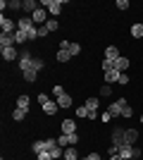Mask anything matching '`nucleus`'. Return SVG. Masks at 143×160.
<instances>
[{"mask_svg":"<svg viewBox=\"0 0 143 160\" xmlns=\"http://www.w3.org/2000/svg\"><path fill=\"white\" fill-rule=\"evenodd\" d=\"M29 103H31V98H29L26 93L17 98V108H21V110H26V112H29Z\"/></svg>","mask_w":143,"mask_h":160,"instance_id":"6ab92c4d","label":"nucleus"},{"mask_svg":"<svg viewBox=\"0 0 143 160\" xmlns=\"http://www.w3.org/2000/svg\"><path fill=\"white\" fill-rule=\"evenodd\" d=\"M62 160H64V158H62Z\"/></svg>","mask_w":143,"mask_h":160,"instance_id":"a18cd8bd","label":"nucleus"},{"mask_svg":"<svg viewBox=\"0 0 143 160\" xmlns=\"http://www.w3.org/2000/svg\"><path fill=\"white\" fill-rule=\"evenodd\" d=\"M138 122H141V124H143V115H141V117H138Z\"/></svg>","mask_w":143,"mask_h":160,"instance_id":"c03bdc74","label":"nucleus"},{"mask_svg":"<svg viewBox=\"0 0 143 160\" xmlns=\"http://www.w3.org/2000/svg\"><path fill=\"white\" fill-rule=\"evenodd\" d=\"M107 112L112 115V117H119V115H122V105H119V100L110 103V105H107Z\"/></svg>","mask_w":143,"mask_h":160,"instance_id":"dca6fc26","label":"nucleus"},{"mask_svg":"<svg viewBox=\"0 0 143 160\" xmlns=\"http://www.w3.org/2000/svg\"><path fill=\"white\" fill-rule=\"evenodd\" d=\"M31 151H34L36 155L43 153V151H45V143H43V141H34V143H31Z\"/></svg>","mask_w":143,"mask_h":160,"instance_id":"bb28decb","label":"nucleus"},{"mask_svg":"<svg viewBox=\"0 0 143 160\" xmlns=\"http://www.w3.org/2000/svg\"><path fill=\"white\" fill-rule=\"evenodd\" d=\"M117 7L119 10H129V0H117Z\"/></svg>","mask_w":143,"mask_h":160,"instance_id":"e433bc0d","label":"nucleus"},{"mask_svg":"<svg viewBox=\"0 0 143 160\" xmlns=\"http://www.w3.org/2000/svg\"><path fill=\"white\" fill-rule=\"evenodd\" d=\"M57 105H60L62 110H64V108H72V96H69V93L60 96V98H57Z\"/></svg>","mask_w":143,"mask_h":160,"instance_id":"a211bd4d","label":"nucleus"},{"mask_svg":"<svg viewBox=\"0 0 143 160\" xmlns=\"http://www.w3.org/2000/svg\"><path fill=\"white\" fill-rule=\"evenodd\" d=\"M110 93H112V88H110V86H102L100 88V96H110Z\"/></svg>","mask_w":143,"mask_h":160,"instance_id":"a19ab883","label":"nucleus"},{"mask_svg":"<svg viewBox=\"0 0 143 160\" xmlns=\"http://www.w3.org/2000/svg\"><path fill=\"white\" fill-rule=\"evenodd\" d=\"M88 112H91V110L86 105H79V108H76V117H79V120H88Z\"/></svg>","mask_w":143,"mask_h":160,"instance_id":"393cba45","label":"nucleus"},{"mask_svg":"<svg viewBox=\"0 0 143 160\" xmlns=\"http://www.w3.org/2000/svg\"><path fill=\"white\" fill-rule=\"evenodd\" d=\"M31 62H34V55L29 53V50H24V53L19 55V67H21V72H24V69H29V67H31Z\"/></svg>","mask_w":143,"mask_h":160,"instance_id":"6e6552de","label":"nucleus"},{"mask_svg":"<svg viewBox=\"0 0 143 160\" xmlns=\"http://www.w3.org/2000/svg\"><path fill=\"white\" fill-rule=\"evenodd\" d=\"M0 53H2V58H5V60H19V50H17V46L0 48Z\"/></svg>","mask_w":143,"mask_h":160,"instance_id":"423d86ee","label":"nucleus"},{"mask_svg":"<svg viewBox=\"0 0 143 160\" xmlns=\"http://www.w3.org/2000/svg\"><path fill=\"white\" fill-rule=\"evenodd\" d=\"M36 24H34V19H31V17H26V14H24V17H21L19 22H17V29H19V31H24L26 33L29 29H34Z\"/></svg>","mask_w":143,"mask_h":160,"instance_id":"0eeeda50","label":"nucleus"},{"mask_svg":"<svg viewBox=\"0 0 143 160\" xmlns=\"http://www.w3.org/2000/svg\"><path fill=\"white\" fill-rule=\"evenodd\" d=\"M100 120H102V122H110V120H112V115H110V112H107V110H105V112H102V115H100Z\"/></svg>","mask_w":143,"mask_h":160,"instance_id":"ea45409f","label":"nucleus"},{"mask_svg":"<svg viewBox=\"0 0 143 160\" xmlns=\"http://www.w3.org/2000/svg\"><path fill=\"white\" fill-rule=\"evenodd\" d=\"M129 67H131V62H129V58H124V55L119 58V60H115V69H117L119 74H124Z\"/></svg>","mask_w":143,"mask_h":160,"instance_id":"9b49d317","label":"nucleus"},{"mask_svg":"<svg viewBox=\"0 0 143 160\" xmlns=\"http://www.w3.org/2000/svg\"><path fill=\"white\" fill-rule=\"evenodd\" d=\"M136 141H138V132L136 129H124V143L136 146Z\"/></svg>","mask_w":143,"mask_h":160,"instance_id":"1a4fd4ad","label":"nucleus"},{"mask_svg":"<svg viewBox=\"0 0 143 160\" xmlns=\"http://www.w3.org/2000/svg\"><path fill=\"white\" fill-rule=\"evenodd\" d=\"M48 98H50V96H48V93H41V96H38V103H41V105H43V103H45Z\"/></svg>","mask_w":143,"mask_h":160,"instance_id":"79ce46f5","label":"nucleus"},{"mask_svg":"<svg viewBox=\"0 0 143 160\" xmlns=\"http://www.w3.org/2000/svg\"><path fill=\"white\" fill-rule=\"evenodd\" d=\"M131 115H134V108H131L129 103H126V105L122 108V117H131Z\"/></svg>","mask_w":143,"mask_h":160,"instance_id":"7c9ffc66","label":"nucleus"},{"mask_svg":"<svg viewBox=\"0 0 143 160\" xmlns=\"http://www.w3.org/2000/svg\"><path fill=\"white\" fill-rule=\"evenodd\" d=\"M45 27H48V31L53 33V31H57V27H60V24H57V19H48V22H45Z\"/></svg>","mask_w":143,"mask_h":160,"instance_id":"c756f323","label":"nucleus"},{"mask_svg":"<svg viewBox=\"0 0 143 160\" xmlns=\"http://www.w3.org/2000/svg\"><path fill=\"white\" fill-rule=\"evenodd\" d=\"M131 36L134 38H143V24H134L131 27Z\"/></svg>","mask_w":143,"mask_h":160,"instance_id":"a878e982","label":"nucleus"},{"mask_svg":"<svg viewBox=\"0 0 143 160\" xmlns=\"http://www.w3.org/2000/svg\"><path fill=\"white\" fill-rule=\"evenodd\" d=\"M107 160H124V158H119V155H110Z\"/></svg>","mask_w":143,"mask_h":160,"instance_id":"37998d69","label":"nucleus"},{"mask_svg":"<svg viewBox=\"0 0 143 160\" xmlns=\"http://www.w3.org/2000/svg\"><path fill=\"white\" fill-rule=\"evenodd\" d=\"M60 148H69V146H76L79 143V134H60V139H57Z\"/></svg>","mask_w":143,"mask_h":160,"instance_id":"f257e3e1","label":"nucleus"},{"mask_svg":"<svg viewBox=\"0 0 143 160\" xmlns=\"http://www.w3.org/2000/svg\"><path fill=\"white\" fill-rule=\"evenodd\" d=\"M36 160H53V155L48 153V151H43V153H38V155H36Z\"/></svg>","mask_w":143,"mask_h":160,"instance_id":"c9c22d12","label":"nucleus"},{"mask_svg":"<svg viewBox=\"0 0 143 160\" xmlns=\"http://www.w3.org/2000/svg\"><path fill=\"white\" fill-rule=\"evenodd\" d=\"M24 117H26V110H21V108H14L12 120H14V122H24Z\"/></svg>","mask_w":143,"mask_h":160,"instance_id":"4be33fe9","label":"nucleus"},{"mask_svg":"<svg viewBox=\"0 0 143 160\" xmlns=\"http://www.w3.org/2000/svg\"><path fill=\"white\" fill-rule=\"evenodd\" d=\"M83 160H102V158H100V153H95V151H93V153H88Z\"/></svg>","mask_w":143,"mask_h":160,"instance_id":"4c0bfd02","label":"nucleus"},{"mask_svg":"<svg viewBox=\"0 0 143 160\" xmlns=\"http://www.w3.org/2000/svg\"><path fill=\"white\" fill-rule=\"evenodd\" d=\"M62 134H76V122L74 120H62Z\"/></svg>","mask_w":143,"mask_h":160,"instance_id":"4468645a","label":"nucleus"},{"mask_svg":"<svg viewBox=\"0 0 143 160\" xmlns=\"http://www.w3.org/2000/svg\"><path fill=\"white\" fill-rule=\"evenodd\" d=\"M117 79H119V72H117V69H110V72H105V81H107V84H115Z\"/></svg>","mask_w":143,"mask_h":160,"instance_id":"b1692460","label":"nucleus"},{"mask_svg":"<svg viewBox=\"0 0 143 160\" xmlns=\"http://www.w3.org/2000/svg\"><path fill=\"white\" fill-rule=\"evenodd\" d=\"M0 46H2V48L17 46V43H14V33H0Z\"/></svg>","mask_w":143,"mask_h":160,"instance_id":"2eb2a0df","label":"nucleus"},{"mask_svg":"<svg viewBox=\"0 0 143 160\" xmlns=\"http://www.w3.org/2000/svg\"><path fill=\"white\" fill-rule=\"evenodd\" d=\"M38 7H41V2H36V0H24V2H21V10H24V14H26V17H31Z\"/></svg>","mask_w":143,"mask_h":160,"instance_id":"20e7f679","label":"nucleus"},{"mask_svg":"<svg viewBox=\"0 0 143 160\" xmlns=\"http://www.w3.org/2000/svg\"><path fill=\"white\" fill-rule=\"evenodd\" d=\"M119 58H122V55H119V48H117V46H107V48H105V60L115 62V60H119Z\"/></svg>","mask_w":143,"mask_h":160,"instance_id":"f8f14e48","label":"nucleus"},{"mask_svg":"<svg viewBox=\"0 0 143 160\" xmlns=\"http://www.w3.org/2000/svg\"><path fill=\"white\" fill-rule=\"evenodd\" d=\"M117 84H119V86H126V84H129V77H126V72H124V74H119Z\"/></svg>","mask_w":143,"mask_h":160,"instance_id":"473e14b6","label":"nucleus"},{"mask_svg":"<svg viewBox=\"0 0 143 160\" xmlns=\"http://www.w3.org/2000/svg\"><path fill=\"white\" fill-rule=\"evenodd\" d=\"M53 96H55V100L60 98V96H64V91H62V86H53Z\"/></svg>","mask_w":143,"mask_h":160,"instance_id":"f704fd0d","label":"nucleus"},{"mask_svg":"<svg viewBox=\"0 0 143 160\" xmlns=\"http://www.w3.org/2000/svg\"><path fill=\"white\" fill-rule=\"evenodd\" d=\"M124 143V129L115 127L112 129V146H122Z\"/></svg>","mask_w":143,"mask_h":160,"instance_id":"ddd939ff","label":"nucleus"},{"mask_svg":"<svg viewBox=\"0 0 143 160\" xmlns=\"http://www.w3.org/2000/svg\"><path fill=\"white\" fill-rule=\"evenodd\" d=\"M29 41V36L24 31H19V29H17V31H14V43H17V46H21V43H26Z\"/></svg>","mask_w":143,"mask_h":160,"instance_id":"412c9836","label":"nucleus"},{"mask_svg":"<svg viewBox=\"0 0 143 160\" xmlns=\"http://www.w3.org/2000/svg\"><path fill=\"white\" fill-rule=\"evenodd\" d=\"M69 53H72V58L79 55V53H81V46H79V43H72V46H69Z\"/></svg>","mask_w":143,"mask_h":160,"instance_id":"2f4dec72","label":"nucleus"},{"mask_svg":"<svg viewBox=\"0 0 143 160\" xmlns=\"http://www.w3.org/2000/svg\"><path fill=\"white\" fill-rule=\"evenodd\" d=\"M10 10H21V0H12V2H10Z\"/></svg>","mask_w":143,"mask_h":160,"instance_id":"58836bf2","label":"nucleus"},{"mask_svg":"<svg viewBox=\"0 0 143 160\" xmlns=\"http://www.w3.org/2000/svg\"><path fill=\"white\" fill-rule=\"evenodd\" d=\"M83 105L88 108L91 112H95V110H98V105H100V100L95 98V96H91V98H86V103H83Z\"/></svg>","mask_w":143,"mask_h":160,"instance_id":"f3484780","label":"nucleus"},{"mask_svg":"<svg viewBox=\"0 0 143 160\" xmlns=\"http://www.w3.org/2000/svg\"><path fill=\"white\" fill-rule=\"evenodd\" d=\"M64 160H79L76 146H69V148H64Z\"/></svg>","mask_w":143,"mask_h":160,"instance_id":"aec40b11","label":"nucleus"},{"mask_svg":"<svg viewBox=\"0 0 143 160\" xmlns=\"http://www.w3.org/2000/svg\"><path fill=\"white\" fill-rule=\"evenodd\" d=\"M43 65H45V62H43L41 58H34V62H31V69H36V72H41V69H43Z\"/></svg>","mask_w":143,"mask_h":160,"instance_id":"c85d7f7f","label":"nucleus"},{"mask_svg":"<svg viewBox=\"0 0 143 160\" xmlns=\"http://www.w3.org/2000/svg\"><path fill=\"white\" fill-rule=\"evenodd\" d=\"M41 7H48V12L57 17L62 12V0H41Z\"/></svg>","mask_w":143,"mask_h":160,"instance_id":"f03ea898","label":"nucleus"},{"mask_svg":"<svg viewBox=\"0 0 143 160\" xmlns=\"http://www.w3.org/2000/svg\"><path fill=\"white\" fill-rule=\"evenodd\" d=\"M69 58H72V53H69V50H57V62H60V65H62V62H67Z\"/></svg>","mask_w":143,"mask_h":160,"instance_id":"cd10ccee","label":"nucleus"},{"mask_svg":"<svg viewBox=\"0 0 143 160\" xmlns=\"http://www.w3.org/2000/svg\"><path fill=\"white\" fill-rule=\"evenodd\" d=\"M48 33H50V31H48V27H45V24H43V27H38V38H45Z\"/></svg>","mask_w":143,"mask_h":160,"instance_id":"72a5a7b5","label":"nucleus"},{"mask_svg":"<svg viewBox=\"0 0 143 160\" xmlns=\"http://www.w3.org/2000/svg\"><path fill=\"white\" fill-rule=\"evenodd\" d=\"M0 27H2V33H14L17 31V24H14L12 19H7L5 14L0 17Z\"/></svg>","mask_w":143,"mask_h":160,"instance_id":"39448f33","label":"nucleus"},{"mask_svg":"<svg viewBox=\"0 0 143 160\" xmlns=\"http://www.w3.org/2000/svg\"><path fill=\"white\" fill-rule=\"evenodd\" d=\"M41 108H43V112H45V115H55L57 110H60V105H57V100H50V98H48V100L43 103Z\"/></svg>","mask_w":143,"mask_h":160,"instance_id":"9d476101","label":"nucleus"},{"mask_svg":"<svg viewBox=\"0 0 143 160\" xmlns=\"http://www.w3.org/2000/svg\"><path fill=\"white\" fill-rule=\"evenodd\" d=\"M31 19H34V24L43 27V24L48 22V10H45V7H38V10H36V12L31 14Z\"/></svg>","mask_w":143,"mask_h":160,"instance_id":"7ed1b4c3","label":"nucleus"},{"mask_svg":"<svg viewBox=\"0 0 143 160\" xmlns=\"http://www.w3.org/2000/svg\"><path fill=\"white\" fill-rule=\"evenodd\" d=\"M24 79L29 81V84H31V81H36V77H38V72H36V69H31V67H29V69H24Z\"/></svg>","mask_w":143,"mask_h":160,"instance_id":"5701e85b","label":"nucleus"}]
</instances>
